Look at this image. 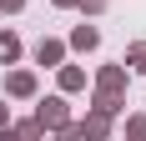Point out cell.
<instances>
[{
	"label": "cell",
	"instance_id": "11",
	"mask_svg": "<svg viewBox=\"0 0 146 141\" xmlns=\"http://www.w3.org/2000/svg\"><path fill=\"white\" fill-rule=\"evenodd\" d=\"M126 66H136V70H146V41H136L131 51H126Z\"/></svg>",
	"mask_w": 146,
	"mask_h": 141
},
{
	"label": "cell",
	"instance_id": "10",
	"mask_svg": "<svg viewBox=\"0 0 146 141\" xmlns=\"http://www.w3.org/2000/svg\"><path fill=\"white\" fill-rule=\"evenodd\" d=\"M126 141H146V116H131L126 121Z\"/></svg>",
	"mask_w": 146,
	"mask_h": 141
},
{
	"label": "cell",
	"instance_id": "6",
	"mask_svg": "<svg viewBox=\"0 0 146 141\" xmlns=\"http://www.w3.org/2000/svg\"><path fill=\"white\" fill-rule=\"evenodd\" d=\"M121 86H126V66H101L96 91H121Z\"/></svg>",
	"mask_w": 146,
	"mask_h": 141
},
{
	"label": "cell",
	"instance_id": "17",
	"mask_svg": "<svg viewBox=\"0 0 146 141\" xmlns=\"http://www.w3.org/2000/svg\"><path fill=\"white\" fill-rule=\"evenodd\" d=\"M0 141H20V136H15V131H10V126H0Z\"/></svg>",
	"mask_w": 146,
	"mask_h": 141
},
{
	"label": "cell",
	"instance_id": "7",
	"mask_svg": "<svg viewBox=\"0 0 146 141\" xmlns=\"http://www.w3.org/2000/svg\"><path fill=\"white\" fill-rule=\"evenodd\" d=\"M15 61H20V35L0 30V66H15Z\"/></svg>",
	"mask_w": 146,
	"mask_h": 141
},
{
	"label": "cell",
	"instance_id": "1",
	"mask_svg": "<svg viewBox=\"0 0 146 141\" xmlns=\"http://www.w3.org/2000/svg\"><path fill=\"white\" fill-rule=\"evenodd\" d=\"M71 121V106H66V96H45L40 106H35V126L40 131H60Z\"/></svg>",
	"mask_w": 146,
	"mask_h": 141
},
{
	"label": "cell",
	"instance_id": "14",
	"mask_svg": "<svg viewBox=\"0 0 146 141\" xmlns=\"http://www.w3.org/2000/svg\"><path fill=\"white\" fill-rule=\"evenodd\" d=\"M60 141H86V136H81V126H76V121H66V126H60Z\"/></svg>",
	"mask_w": 146,
	"mask_h": 141
},
{
	"label": "cell",
	"instance_id": "5",
	"mask_svg": "<svg viewBox=\"0 0 146 141\" xmlns=\"http://www.w3.org/2000/svg\"><path fill=\"white\" fill-rule=\"evenodd\" d=\"M35 61H40V66H60V61H66V45H60V41H50V35H45V41L35 45Z\"/></svg>",
	"mask_w": 146,
	"mask_h": 141
},
{
	"label": "cell",
	"instance_id": "13",
	"mask_svg": "<svg viewBox=\"0 0 146 141\" xmlns=\"http://www.w3.org/2000/svg\"><path fill=\"white\" fill-rule=\"evenodd\" d=\"M76 5H81V10H86V15H101L106 5H111V0H76Z\"/></svg>",
	"mask_w": 146,
	"mask_h": 141
},
{
	"label": "cell",
	"instance_id": "9",
	"mask_svg": "<svg viewBox=\"0 0 146 141\" xmlns=\"http://www.w3.org/2000/svg\"><path fill=\"white\" fill-rule=\"evenodd\" d=\"M60 91H86V70L81 66H60Z\"/></svg>",
	"mask_w": 146,
	"mask_h": 141
},
{
	"label": "cell",
	"instance_id": "18",
	"mask_svg": "<svg viewBox=\"0 0 146 141\" xmlns=\"http://www.w3.org/2000/svg\"><path fill=\"white\" fill-rule=\"evenodd\" d=\"M56 5H60V10H71V5H76V0H56Z\"/></svg>",
	"mask_w": 146,
	"mask_h": 141
},
{
	"label": "cell",
	"instance_id": "4",
	"mask_svg": "<svg viewBox=\"0 0 146 141\" xmlns=\"http://www.w3.org/2000/svg\"><path fill=\"white\" fill-rule=\"evenodd\" d=\"M71 45H76V51H96V45H101V30H96V25H86V20H81V25L71 30Z\"/></svg>",
	"mask_w": 146,
	"mask_h": 141
},
{
	"label": "cell",
	"instance_id": "8",
	"mask_svg": "<svg viewBox=\"0 0 146 141\" xmlns=\"http://www.w3.org/2000/svg\"><path fill=\"white\" fill-rule=\"evenodd\" d=\"M96 111H106V116H121V111H126L121 91H96Z\"/></svg>",
	"mask_w": 146,
	"mask_h": 141
},
{
	"label": "cell",
	"instance_id": "12",
	"mask_svg": "<svg viewBox=\"0 0 146 141\" xmlns=\"http://www.w3.org/2000/svg\"><path fill=\"white\" fill-rule=\"evenodd\" d=\"M15 136H20V141H40V136H45V131H40V126H35V121H20V126H15Z\"/></svg>",
	"mask_w": 146,
	"mask_h": 141
},
{
	"label": "cell",
	"instance_id": "2",
	"mask_svg": "<svg viewBox=\"0 0 146 141\" xmlns=\"http://www.w3.org/2000/svg\"><path fill=\"white\" fill-rule=\"evenodd\" d=\"M81 136H86V141H106V136H111V116L91 106V116L81 121Z\"/></svg>",
	"mask_w": 146,
	"mask_h": 141
},
{
	"label": "cell",
	"instance_id": "16",
	"mask_svg": "<svg viewBox=\"0 0 146 141\" xmlns=\"http://www.w3.org/2000/svg\"><path fill=\"white\" fill-rule=\"evenodd\" d=\"M0 126H10V106H5V101H0Z\"/></svg>",
	"mask_w": 146,
	"mask_h": 141
},
{
	"label": "cell",
	"instance_id": "15",
	"mask_svg": "<svg viewBox=\"0 0 146 141\" xmlns=\"http://www.w3.org/2000/svg\"><path fill=\"white\" fill-rule=\"evenodd\" d=\"M0 10H5V15H15V10H25V0H0Z\"/></svg>",
	"mask_w": 146,
	"mask_h": 141
},
{
	"label": "cell",
	"instance_id": "3",
	"mask_svg": "<svg viewBox=\"0 0 146 141\" xmlns=\"http://www.w3.org/2000/svg\"><path fill=\"white\" fill-rule=\"evenodd\" d=\"M5 91H10V96H35V76H30V70H10V76H5Z\"/></svg>",
	"mask_w": 146,
	"mask_h": 141
}]
</instances>
